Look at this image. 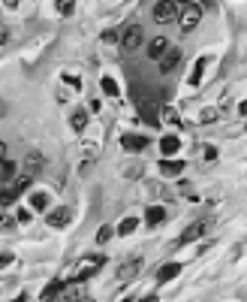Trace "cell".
Masks as SVG:
<instances>
[{"label":"cell","instance_id":"1","mask_svg":"<svg viewBox=\"0 0 247 302\" xmlns=\"http://www.w3.org/2000/svg\"><path fill=\"white\" fill-rule=\"evenodd\" d=\"M199 18H202V6H196L193 0H190V3H181V15H178V21H181V30H184V33L196 30V27H199Z\"/></svg>","mask_w":247,"mask_h":302},{"label":"cell","instance_id":"2","mask_svg":"<svg viewBox=\"0 0 247 302\" xmlns=\"http://www.w3.org/2000/svg\"><path fill=\"white\" fill-rule=\"evenodd\" d=\"M30 178H33V175L27 172V175L15 178V182H9V185H3V200H0V203H3V206H12V203H15V200L30 188Z\"/></svg>","mask_w":247,"mask_h":302},{"label":"cell","instance_id":"3","mask_svg":"<svg viewBox=\"0 0 247 302\" xmlns=\"http://www.w3.org/2000/svg\"><path fill=\"white\" fill-rule=\"evenodd\" d=\"M136 106H139V118H142V121H148V124H160V115H157L160 103H157L154 97H139V94H136Z\"/></svg>","mask_w":247,"mask_h":302},{"label":"cell","instance_id":"4","mask_svg":"<svg viewBox=\"0 0 247 302\" xmlns=\"http://www.w3.org/2000/svg\"><path fill=\"white\" fill-rule=\"evenodd\" d=\"M178 15H181V3H178V0H160V3L154 6V21H160V24L178 18Z\"/></svg>","mask_w":247,"mask_h":302},{"label":"cell","instance_id":"5","mask_svg":"<svg viewBox=\"0 0 247 302\" xmlns=\"http://www.w3.org/2000/svg\"><path fill=\"white\" fill-rule=\"evenodd\" d=\"M100 266H103V257H100V254H97V257H81V260H78V266H75L72 281H85V278H88V275H94Z\"/></svg>","mask_w":247,"mask_h":302},{"label":"cell","instance_id":"6","mask_svg":"<svg viewBox=\"0 0 247 302\" xmlns=\"http://www.w3.org/2000/svg\"><path fill=\"white\" fill-rule=\"evenodd\" d=\"M142 24H130L127 30H124V39H121V45L127 48V51H136L139 48V42H142Z\"/></svg>","mask_w":247,"mask_h":302},{"label":"cell","instance_id":"7","mask_svg":"<svg viewBox=\"0 0 247 302\" xmlns=\"http://www.w3.org/2000/svg\"><path fill=\"white\" fill-rule=\"evenodd\" d=\"M139 272H142V257H133V260H127V263L118 269V281L127 284V281H133Z\"/></svg>","mask_w":247,"mask_h":302},{"label":"cell","instance_id":"8","mask_svg":"<svg viewBox=\"0 0 247 302\" xmlns=\"http://www.w3.org/2000/svg\"><path fill=\"white\" fill-rule=\"evenodd\" d=\"M69 218H72V212H69L66 206H60V209H54V212H48V218H45V224H51L54 230H63V227L69 224Z\"/></svg>","mask_w":247,"mask_h":302},{"label":"cell","instance_id":"9","mask_svg":"<svg viewBox=\"0 0 247 302\" xmlns=\"http://www.w3.org/2000/svg\"><path fill=\"white\" fill-rule=\"evenodd\" d=\"M205 227H208V221H193L184 233H181V239H178V245H187V242H196L202 233H205Z\"/></svg>","mask_w":247,"mask_h":302},{"label":"cell","instance_id":"10","mask_svg":"<svg viewBox=\"0 0 247 302\" xmlns=\"http://www.w3.org/2000/svg\"><path fill=\"white\" fill-rule=\"evenodd\" d=\"M178 64H181V48H169V51L160 57V73L166 76V73H172Z\"/></svg>","mask_w":247,"mask_h":302},{"label":"cell","instance_id":"11","mask_svg":"<svg viewBox=\"0 0 247 302\" xmlns=\"http://www.w3.org/2000/svg\"><path fill=\"white\" fill-rule=\"evenodd\" d=\"M121 145H124L127 151H142V148H148V136H136V133H124V136H121Z\"/></svg>","mask_w":247,"mask_h":302},{"label":"cell","instance_id":"12","mask_svg":"<svg viewBox=\"0 0 247 302\" xmlns=\"http://www.w3.org/2000/svg\"><path fill=\"white\" fill-rule=\"evenodd\" d=\"M205 67H208V57H199L196 64H193V73H190V88H199L202 85V76H205Z\"/></svg>","mask_w":247,"mask_h":302},{"label":"cell","instance_id":"13","mask_svg":"<svg viewBox=\"0 0 247 302\" xmlns=\"http://www.w3.org/2000/svg\"><path fill=\"white\" fill-rule=\"evenodd\" d=\"M160 172H163V175H181V172H184V160L163 157V160H160Z\"/></svg>","mask_w":247,"mask_h":302},{"label":"cell","instance_id":"14","mask_svg":"<svg viewBox=\"0 0 247 302\" xmlns=\"http://www.w3.org/2000/svg\"><path fill=\"white\" fill-rule=\"evenodd\" d=\"M178 272H181V263H166V266H160V269H157V281H160V284H166V281L178 278Z\"/></svg>","mask_w":247,"mask_h":302},{"label":"cell","instance_id":"15","mask_svg":"<svg viewBox=\"0 0 247 302\" xmlns=\"http://www.w3.org/2000/svg\"><path fill=\"white\" fill-rule=\"evenodd\" d=\"M169 51V42L163 39V36H157V39H151V45H148V57H154V61H160L163 54Z\"/></svg>","mask_w":247,"mask_h":302},{"label":"cell","instance_id":"16","mask_svg":"<svg viewBox=\"0 0 247 302\" xmlns=\"http://www.w3.org/2000/svg\"><path fill=\"white\" fill-rule=\"evenodd\" d=\"M166 221V209L163 206H151L148 212H145V224L148 227H157V224H163Z\"/></svg>","mask_w":247,"mask_h":302},{"label":"cell","instance_id":"17","mask_svg":"<svg viewBox=\"0 0 247 302\" xmlns=\"http://www.w3.org/2000/svg\"><path fill=\"white\" fill-rule=\"evenodd\" d=\"M178 148H181V139H178V136H163V142H160V151H163V157H172V154H178Z\"/></svg>","mask_w":247,"mask_h":302},{"label":"cell","instance_id":"18","mask_svg":"<svg viewBox=\"0 0 247 302\" xmlns=\"http://www.w3.org/2000/svg\"><path fill=\"white\" fill-rule=\"evenodd\" d=\"M48 203H51V200H48L45 191H33V194H30V209H33V212H45Z\"/></svg>","mask_w":247,"mask_h":302},{"label":"cell","instance_id":"19","mask_svg":"<svg viewBox=\"0 0 247 302\" xmlns=\"http://www.w3.org/2000/svg\"><path fill=\"white\" fill-rule=\"evenodd\" d=\"M100 88H103L106 97H118V94H121V88H118V82H115L112 76H103V79H100Z\"/></svg>","mask_w":247,"mask_h":302},{"label":"cell","instance_id":"20","mask_svg":"<svg viewBox=\"0 0 247 302\" xmlns=\"http://www.w3.org/2000/svg\"><path fill=\"white\" fill-rule=\"evenodd\" d=\"M136 227H139V218H124V221L118 224V233H121V236H130V233H136Z\"/></svg>","mask_w":247,"mask_h":302},{"label":"cell","instance_id":"21","mask_svg":"<svg viewBox=\"0 0 247 302\" xmlns=\"http://www.w3.org/2000/svg\"><path fill=\"white\" fill-rule=\"evenodd\" d=\"M63 287H66L63 281H51V284L42 290V299H57V293H63Z\"/></svg>","mask_w":247,"mask_h":302},{"label":"cell","instance_id":"22","mask_svg":"<svg viewBox=\"0 0 247 302\" xmlns=\"http://www.w3.org/2000/svg\"><path fill=\"white\" fill-rule=\"evenodd\" d=\"M69 124H72V130H75V133H81V130L88 127V115H85V112H72Z\"/></svg>","mask_w":247,"mask_h":302},{"label":"cell","instance_id":"23","mask_svg":"<svg viewBox=\"0 0 247 302\" xmlns=\"http://www.w3.org/2000/svg\"><path fill=\"white\" fill-rule=\"evenodd\" d=\"M12 178H15V163L9 157H3V185H9Z\"/></svg>","mask_w":247,"mask_h":302},{"label":"cell","instance_id":"24","mask_svg":"<svg viewBox=\"0 0 247 302\" xmlns=\"http://www.w3.org/2000/svg\"><path fill=\"white\" fill-rule=\"evenodd\" d=\"M72 6H75V0H57V12L60 15H72Z\"/></svg>","mask_w":247,"mask_h":302},{"label":"cell","instance_id":"25","mask_svg":"<svg viewBox=\"0 0 247 302\" xmlns=\"http://www.w3.org/2000/svg\"><path fill=\"white\" fill-rule=\"evenodd\" d=\"M109 239H112V227H100V233H97V242H100V245H106Z\"/></svg>","mask_w":247,"mask_h":302},{"label":"cell","instance_id":"26","mask_svg":"<svg viewBox=\"0 0 247 302\" xmlns=\"http://www.w3.org/2000/svg\"><path fill=\"white\" fill-rule=\"evenodd\" d=\"M63 82H66L72 91H81V79H78V76H63Z\"/></svg>","mask_w":247,"mask_h":302},{"label":"cell","instance_id":"27","mask_svg":"<svg viewBox=\"0 0 247 302\" xmlns=\"http://www.w3.org/2000/svg\"><path fill=\"white\" fill-rule=\"evenodd\" d=\"M39 163H42V157H39V154H27V172H33Z\"/></svg>","mask_w":247,"mask_h":302},{"label":"cell","instance_id":"28","mask_svg":"<svg viewBox=\"0 0 247 302\" xmlns=\"http://www.w3.org/2000/svg\"><path fill=\"white\" fill-rule=\"evenodd\" d=\"M214 118H217V112H214V109H202V124H211Z\"/></svg>","mask_w":247,"mask_h":302},{"label":"cell","instance_id":"29","mask_svg":"<svg viewBox=\"0 0 247 302\" xmlns=\"http://www.w3.org/2000/svg\"><path fill=\"white\" fill-rule=\"evenodd\" d=\"M15 221L27 224V221H30V212H27V209H18V212H15Z\"/></svg>","mask_w":247,"mask_h":302},{"label":"cell","instance_id":"30","mask_svg":"<svg viewBox=\"0 0 247 302\" xmlns=\"http://www.w3.org/2000/svg\"><path fill=\"white\" fill-rule=\"evenodd\" d=\"M205 160H217V148H214V145L205 148Z\"/></svg>","mask_w":247,"mask_h":302},{"label":"cell","instance_id":"31","mask_svg":"<svg viewBox=\"0 0 247 302\" xmlns=\"http://www.w3.org/2000/svg\"><path fill=\"white\" fill-rule=\"evenodd\" d=\"M115 39H118V33H115V30H106V33H103V42H115Z\"/></svg>","mask_w":247,"mask_h":302},{"label":"cell","instance_id":"32","mask_svg":"<svg viewBox=\"0 0 247 302\" xmlns=\"http://www.w3.org/2000/svg\"><path fill=\"white\" fill-rule=\"evenodd\" d=\"M9 263H12V254H9V251H3V257H0V266H3V269H6V266H9Z\"/></svg>","mask_w":247,"mask_h":302},{"label":"cell","instance_id":"33","mask_svg":"<svg viewBox=\"0 0 247 302\" xmlns=\"http://www.w3.org/2000/svg\"><path fill=\"white\" fill-rule=\"evenodd\" d=\"M163 118H169V121H178V115H175L172 109H163Z\"/></svg>","mask_w":247,"mask_h":302},{"label":"cell","instance_id":"34","mask_svg":"<svg viewBox=\"0 0 247 302\" xmlns=\"http://www.w3.org/2000/svg\"><path fill=\"white\" fill-rule=\"evenodd\" d=\"M3 6H6V9H15V6H18V0H3Z\"/></svg>","mask_w":247,"mask_h":302},{"label":"cell","instance_id":"35","mask_svg":"<svg viewBox=\"0 0 247 302\" xmlns=\"http://www.w3.org/2000/svg\"><path fill=\"white\" fill-rule=\"evenodd\" d=\"M238 112H241V115H247V100H241V106H238Z\"/></svg>","mask_w":247,"mask_h":302},{"label":"cell","instance_id":"36","mask_svg":"<svg viewBox=\"0 0 247 302\" xmlns=\"http://www.w3.org/2000/svg\"><path fill=\"white\" fill-rule=\"evenodd\" d=\"M178 3H190V0H178Z\"/></svg>","mask_w":247,"mask_h":302}]
</instances>
